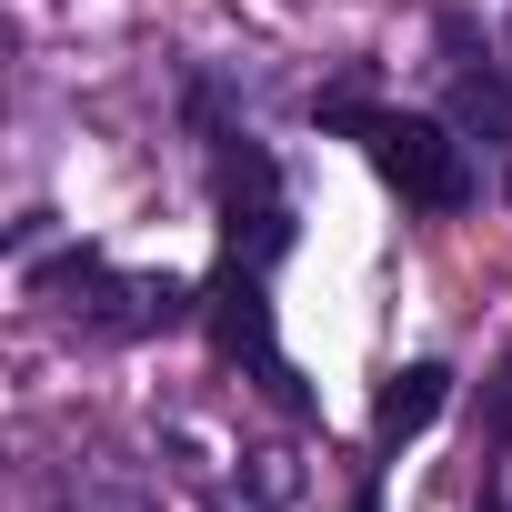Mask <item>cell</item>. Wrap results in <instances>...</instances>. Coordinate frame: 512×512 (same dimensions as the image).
Segmentation results:
<instances>
[{"label": "cell", "mask_w": 512, "mask_h": 512, "mask_svg": "<svg viewBox=\"0 0 512 512\" xmlns=\"http://www.w3.org/2000/svg\"><path fill=\"white\" fill-rule=\"evenodd\" d=\"M322 131H362V151L382 161V181L412 201V211H462L472 201V141L452 121H422V111H372L362 91H332L312 101Z\"/></svg>", "instance_id": "6da1fadb"}, {"label": "cell", "mask_w": 512, "mask_h": 512, "mask_svg": "<svg viewBox=\"0 0 512 512\" xmlns=\"http://www.w3.org/2000/svg\"><path fill=\"white\" fill-rule=\"evenodd\" d=\"M272 272H241V262H221V282L201 292V322H211V342L231 352V362H251V382H262L282 412H312V392H302V372L282 362V332H272V292H262Z\"/></svg>", "instance_id": "7a4b0ae2"}, {"label": "cell", "mask_w": 512, "mask_h": 512, "mask_svg": "<svg viewBox=\"0 0 512 512\" xmlns=\"http://www.w3.org/2000/svg\"><path fill=\"white\" fill-rule=\"evenodd\" d=\"M221 241H231V262H241V272H272L282 251H292V201H282V171L251 151V141L221 161Z\"/></svg>", "instance_id": "3957f363"}, {"label": "cell", "mask_w": 512, "mask_h": 512, "mask_svg": "<svg viewBox=\"0 0 512 512\" xmlns=\"http://www.w3.org/2000/svg\"><path fill=\"white\" fill-rule=\"evenodd\" d=\"M442 41L462 51V61H452V131L512 171V81L492 71V51H472V31H462V21H442Z\"/></svg>", "instance_id": "277c9868"}, {"label": "cell", "mask_w": 512, "mask_h": 512, "mask_svg": "<svg viewBox=\"0 0 512 512\" xmlns=\"http://www.w3.org/2000/svg\"><path fill=\"white\" fill-rule=\"evenodd\" d=\"M442 402H452V372H442V362L392 372V382H382V402H372V452H402L412 432H432V422H442Z\"/></svg>", "instance_id": "5b68a950"}, {"label": "cell", "mask_w": 512, "mask_h": 512, "mask_svg": "<svg viewBox=\"0 0 512 512\" xmlns=\"http://www.w3.org/2000/svg\"><path fill=\"white\" fill-rule=\"evenodd\" d=\"M352 512H382V482H362V492H352Z\"/></svg>", "instance_id": "8992f818"}, {"label": "cell", "mask_w": 512, "mask_h": 512, "mask_svg": "<svg viewBox=\"0 0 512 512\" xmlns=\"http://www.w3.org/2000/svg\"><path fill=\"white\" fill-rule=\"evenodd\" d=\"M492 512H512V502H492Z\"/></svg>", "instance_id": "52a82bcc"}, {"label": "cell", "mask_w": 512, "mask_h": 512, "mask_svg": "<svg viewBox=\"0 0 512 512\" xmlns=\"http://www.w3.org/2000/svg\"><path fill=\"white\" fill-rule=\"evenodd\" d=\"M502 382H512V372H502Z\"/></svg>", "instance_id": "ba28073f"}]
</instances>
